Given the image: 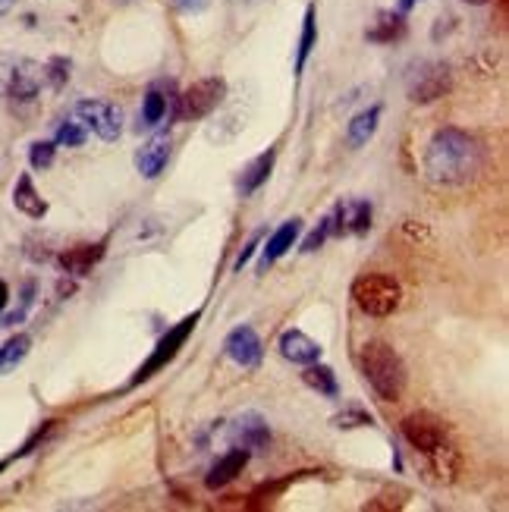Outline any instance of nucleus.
I'll return each instance as SVG.
<instances>
[{"instance_id":"f257e3e1","label":"nucleus","mask_w":509,"mask_h":512,"mask_svg":"<svg viewBox=\"0 0 509 512\" xmlns=\"http://www.w3.org/2000/svg\"><path fill=\"white\" fill-rule=\"evenodd\" d=\"M481 145L456 126L437 129L425 148V173L437 186H462L481 170Z\"/></svg>"},{"instance_id":"f03ea898","label":"nucleus","mask_w":509,"mask_h":512,"mask_svg":"<svg viewBox=\"0 0 509 512\" xmlns=\"http://www.w3.org/2000/svg\"><path fill=\"white\" fill-rule=\"evenodd\" d=\"M362 374L368 387L378 393V399H384V403H400L409 384L400 352L384 340H371L362 346Z\"/></svg>"},{"instance_id":"7ed1b4c3","label":"nucleus","mask_w":509,"mask_h":512,"mask_svg":"<svg viewBox=\"0 0 509 512\" xmlns=\"http://www.w3.org/2000/svg\"><path fill=\"white\" fill-rule=\"evenodd\" d=\"M44 82V66L29 60V57H16L0 51V101L22 110V107H35L41 98Z\"/></svg>"},{"instance_id":"20e7f679","label":"nucleus","mask_w":509,"mask_h":512,"mask_svg":"<svg viewBox=\"0 0 509 512\" xmlns=\"http://www.w3.org/2000/svg\"><path fill=\"white\" fill-rule=\"evenodd\" d=\"M352 302L368 318H390L403 302V286L390 274H365L352 283Z\"/></svg>"},{"instance_id":"39448f33","label":"nucleus","mask_w":509,"mask_h":512,"mask_svg":"<svg viewBox=\"0 0 509 512\" xmlns=\"http://www.w3.org/2000/svg\"><path fill=\"white\" fill-rule=\"evenodd\" d=\"M227 98V82L220 76H208V79H198L192 82L186 92L176 98V104H180V110H176V117L180 120H205L208 114H214V110L220 107V101Z\"/></svg>"},{"instance_id":"423d86ee","label":"nucleus","mask_w":509,"mask_h":512,"mask_svg":"<svg viewBox=\"0 0 509 512\" xmlns=\"http://www.w3.org/2000/svg\"><path fill=\"white\" fill-rule=\"evenodd\" d=\"M73 117L88 129L95 132L101 142H117L123 132V114L117 104L101 101V98H85L73 107Z\"/></svg>"},{"instance_id":"0eeeda50","label":"nucleus","mask_w":509,"mask_h":512,"mask_svg":"<svg viewBox=\"0 0 509 512\" xmlns=\"http://www.w3.org/2000/svg\"><path fill=\"white\" fill-rule=\"evenodd\" d=\"M198 321H202V311H192V315H186L176 327H170V330L164 333V337L158 340V346H154V352L148 355V362L136 371V377H132V384H142V381H148L151 374H158V371L173 359V355L183 349V343L192 337V330H195Z\"/></svg>"},{"instance_id":"6e6552de","label":"nucleus","mask_w":509,"mask_h":512,"mask_svg":"<svg viewBox=\"0 0 509 512\" xmlns=\"http://www.w3.org/2000/svg\"><path fill=\"white\" fill-rule=\"evenodd\" d=\"M400 428H403V437L409 440V447H415L425 456L447 440V425L434 412H412L403 418Z\"/></svg>"},{"instance_id":"1a4fd4ad","label":"nucleus","mask_w":509,"mask_h":512,"mask_svg":"<svg viewBox=\"0 0 509 512\" xmlns=\"http://www.w3.org/2000/svg\"><path fill=\"white\" fill-rule=\"evenodd\" d=\"M453 85V76H450V66L444 63H425L418 66L409 79V101L415 104H431L437 98H444Z\"/></svg>"},{"instance_id":"9d476101","label":"nucleus","mask_w":509,"mask_h":512,"mask_svg":"<svg viewBox=\"0 0 509 512\" xmlns=\"http://www.w3.org/2000/svg\"><path fill=\"white\" fill-rule=\"evenodd\" d=\"M224 352H227V359L236 362L239 368H258L261 365V355H264V346H261V337L255 333V327L239 324V327H233L227 333Z\"/></svg>"},{"instance_id":"9b49d317","label":"nucleus","mask_w":509,"mask_h":512,"mask_svg":"<svg viewBox=\"0 0 509 512\" xmlns=\"http://www.w3.org/2000/svg\"><path fill=\"white\" fill-rule=\"evenodd\" d=\"M330 220H334V236H365L371 230V202L349 198L330 211Z\"/></svg>"},{"instance_id":"f8f14e48","label":"nucleus","mask_w":509,"mask_h":512,"mask_svg":"<svg viewBox=\"0 0 509 512\" xmlns=\"http://www.w3.org/2000/svg\"><path fill=\"white\" fill-rule=\"evenodd\" d=\"M170 148H173L170 132H154V136L136 151V170L145 176V180H158L164 173V167L170 161Z\"/></svg>"},{"instance_id":"ddd939ff","label":"nucleus","mask_w":509,"mask_h":512,"mask_svg":"<svg viewBox=\"0 0 509 512\" xmlns=\"http://www.w3.org/2000/svg\"><path fill=\"white\" fill-rule=\"evenodd\" d=\"M280 355L286 362H293V365H312V362H321V343H315L308 333L290 327V330H283L280 333V343H277Z\"/></svg>"},{"instance_id":"4468645a","label":"nucleus","mask_w":509,"mask_h":512,"mask_svg":"<svg viewBox=\"0 0 509 512\" xmlns=\"http://www.w3.org/2000/svg\"><path fill=\"white\" fill-rule=\"evenodd\" d=\"M230 437H233V447H246V450H264L271 440V431H268V421L255 412H246L233 421L230 428Z\"/></svg>"},{"instance_id":"2eb2a0df","label":"nucleus","mask_w":509,"mask_h":512,"mask_svg":"<svg viewBox=\"0 0 509 512\" xmlns=\"http://www.w3.org/2000/svg\"><path fill=\"white\" fill-rule=\"evenodd\" d=\"M249 459H252V450H246V447H233L230 453L220 456V459L211 465L208 478H205L208 491H220V487H227L230 481H236V478L242 475V469L249 465Z\"/></svg>"},{"instance_id":"dca6fc26","label":"nucleus","mask_w":509,"mask_h":512,"mask_svg":"<svg viewBox=\"0 0 509 512\" xmlns=\"http://www.w3.org/2000/svg\"><path fill=\"white\" fill-rule=\"evenodd\" d=\"M302 233V220L293 217V220H283V224L271 233V239L264 242L261 249V258H258V271H264V267H271L277 258H283L286 252H290L296 246V239Z\"/></svg>"},{"instance_id":"f3484780","label":"nucleus","mask_w":509,"mask_h":512,"mask_svg":"<svg viewBox=\"0 0 509 512\" xmlns=\"http://www.w3.org/2000/svg\"><path fill=\"white\" fill-rule=\"evenodd\" d=\"M104 258V242H85V246H73V249H66L57 264L63 267L66 274H73V277H85V274H92V267Z\"/></svg>"},{"instance_id":"a211bd4d","label":"nucleus","mask_w":509,"mask_h":512,"mask_svg":"<svg viewBox=\"0 0 509 512\" xmlns=\"http://www.w3.org/2000/svg\"><path fill=\"white\" fill-rule=\"evenodd\" d=\"M13 208L19 214L32 217V220H41L44 214H48V202L38 195V189L32 183V173H19V180L13 186Z\"/></svg>"},{"instance_id":"6ab92c4d","label":"nucleus","mask_w":509,"mask_h":512,"mask_svg":"<svg viewBox=\"0 0 509 512\" xmlns=\"http://www.w3.org/2000/svg\"><path fill=\"white\" fill-rule=\"evenodd\" d=\"M381 114H384L381 104H371L362 110V114H356L349 120V126H346L349 148H365L374 139V132H378V126H381Z\"/></svg>"},{"instance_id":"aec40b11","label":"nucleus","mask_w":509,"mask_h":512,"mask_svg":"<svg viewBox=\"0 0 509 512\" xmlns=\"http://www.w3.org/2000/svg\"><path fill=\"white\" fill-rule=\"evenodd\" d=\"M274 158H277V151L268 148L264 154H258V158L246 170H242V176H239V192L242 195H252V192H258L264 183H268V176L274 170Z\"/></svg>"},{"instance_id":"412c9836","label":"nucleus","mask_w":509,"mask_h":512,"mask_svg":"<svg viewBox=\"0 0 509 512\" xmlns=\"http://www.w3.org/2000/svg\"><path fill=\"white\" fill-rule=\"evenodd\" d=\"M170 95H164L158 85L148 88V95L142 98V110H139V129H154L161 126L170 117Z\"/></svg>"},{"instance_id":"4be33fe9","label":"nucleus","mask_w":509,"mask_h":512,"mask_svg":"<svg viewBox=\"0 0 509 512\" xmlns=\"http://www.w3.org/2000/svg\"><path fill=\"white\" fill-rule=\"evenodd\" d=\"M428 456H431V469H434L437 481H447L450 484V481H456L462 475V456H459L456 447H450L447 440L440 443L437 450H431Z\"/></svg>"},{"instance_id":"5701e85b","label":"nucleus","mask_w":509,"mask_h":512,"mask_svg":"<svg viewBox=\"0 0 509 512\" xmlns=\"http://www.w3.org/2000/svg\"><path fill=\"white\" fill-rule=\"evenodd\" d=\"M302 381L312 387V390H318L321 396H330L334 399L337 393H340V384H337V374H334V368H327V365H321V362H312V365H305V371H302Z\"/></svg>"},{"instance_id":"b1692460","label":"nucleus","mask_w":509,"mask_h":512,"mask_svg":"<svg viewBox=\"0 0 509 512\" xmlns=\"http://www.w3.org/2000/svg\"><path fill=\"white\" fill-rule=\"evenodd\" d=\"M32 349V337L29 333H13V337L0 346V374H10Z\"/></svg>"},{"instance_id":"393cba45","label":"nucleus","mask_w":509,"mask_h":512,"mask_svg":"<svg viewBox=\"0 0 509 512\" xmlns=\"http://www.w3.org/2000/svg\"><path fill=\"white\" fill-rule=\"evenodd\" d=\"M403 35H406V19H403V13H381L378 16V26L368 32V41L390 44V41H400Z\"/></svg>"},{"instance_id":"a878e982","label":"nucleus","mask_w":509,"mask_h":512,"mask_svg":"<svg viewBox=\"0 0 509 512\" xmlns=\"http://www.w3.org/2000/svg\"><path fill=\"white\" fill-rule=\"evenodd\" d=\"M85 139H88V129H85L76 117L60 120L57 129H54V145H57V148H82Z\"/></svg>"},{"instance_id":"bb28decb","label":"nucleus","mask_w":509,"mask_h":512,"mask_svg":"<svg viewBox=\"0 0 509 512\" xmlns=\"http://www.w3.org/2000/svg\"><path fill=\"white\" fill-rule=\"evenodd\" d=\"M35 289H38V283H35V280H26V283H22L19 305H16L13 311H0V324H4V327H16V324L26 321L29 308H32V302H35Z\"/></svg>"},{"instance_id":"cd10ccee","label":"nucleus","mask_w":509,"mask_h":512,"mask_svg":"<svg viewBox=\"0 0 509 512\" xmlns=\"http://www.w3.org/2000/svg\"><path fill=\"white\" fill-rule=\"evenodd\" d=\"M315 41H318V22H315V7L305 10V22H302V38H299V57H296V73L305 70V60L308 54L315 51Z\"/></svg>"},{"instance_id":"c85d7f7f","label":"nucleus","mask_w":509,"mask_h":512,"mask_svg":"<svg viewBox=\"0 0 509 512\" xmlns=\"http://www.w3.org/2000/svg\"><path fill=\"white\" fill-rule=\"evenodd\" d=\"M330 236H334V220H330V214H327V217H321V224H318L312 233L305 236V242H302V252H305V255L318 252V249L324 246V242H327Z\"/></svg>"},{"instance_id":"c756f323","label":"nucleus","mask_w":509,"mask_h":512,"mask_svg":"<svg viewBox=\"0 0 509 512\" xmlns=\"http://www.w3.org/2000/svg\"><path fill=\"white\" fill-rule=\"evenodd\" d=\"M57 158V145L54 142H32L29 145V164L32 170H48Z\"/></svg>"},{"instance_id":"7c9ffc66","label":"nucleus","mask_w":509,"mask_h":512,"mask_svg":"<svg viewBox=\"0 0 509 512\" xmlns=\"http://www.w3.org/2000/svg\"><path fill=\"white\" fill-rule=\"evenodd\" d=\"M44 82H48L51 88H63L66 82H70V60L54 57L51 63H44Z\"/></svg>"},{"instance_id":"2f4dec72","label":"nucleus","mask_w":509,"mask_h":512,"mask_svg":"<svg viewBox=\"0 0 509 512\" xmlns=\"http://www.w3.org/2000/svg\"><path fill=\"white\" fill-rule=\"evenodd\" d=\"M371 415L365 412V409H359V406H349L346 412H340L337 418H334V425L337 428H362V425H371Z\"/></svg>"},{"instance_id":"473e14b6","label":"nucleus","mask_w":509,"mask_h":512,"mask_svg":"<svg viewBox=\"0 0 509 512\" xmlns=\"http://www.w3.org/2000/svg\"><path fill=\"white\" fill-rule=\"evenodd\" d=\"M409 494L406 491H384L378 500H371L365 509H400L403 506V500H406Z\"/></svg>"},{"instance_id":"72a5a7b5","label":"nucleus","mask_w":509,"mask_h":512,"mask_svg":"<svg viewBox=\"0 0 509 512\" xmlns=\"http://www.w3.org/2000/svg\"><path fill=\"white\" fill-rule=\"evenodd\" d=\"M261 239H264V230H258V233L246 242V249H242V252H239V258H236V271H242V267H246V264L252 261V255L261 249Z\"/></svg>"},{"instance_id":"f704fd0d","label":"nucleus","mask_w":509,"mask_h":512,"mask_svg":"<svg viewBox=\"0 0 509 512\" xmlns=\"http://www.w3.org/2000/svg\"><path fill=\"white\" fill-rule=\"evenodd\" d=\"M173 10H180V13H202L211 0H170Z\"/></svg>"},{"instance_id":"c9c22d12","label":"nucleus","mask_w":509,"mask_h":512,"mask_svg":"<svg viewBox=\"0 0 509 512\" xmlns=\"http://www.w3.org/2000/svg\"><path fill=\"white\" fill-rule=\"evenodd\" d=\"M7 302H10V286L0 280V311H7Z\"/></svg>"},{"instance_id":"e433bc0d","label":"nucleus","mask_w":509,"mask_h":512,"mask_svg":"<svg viewBox=\"0 0 509 512\" xmlns=\"http://www.w3.org/2000/svg\"><path fill=\"white\" fill-rule=\"evenodd\" d=\"M16 7V0H0V16H7Z\"/></svg>"},{"instance_id":"4c0bfd02","label":"nucleus","mask_w":509,"mask_h":512,"mask_svg":"<svg viewBox=\"0 0 509 512\" xmlns=\"http://www.w3.org/2000/svg\"><path fill=\"white\" fill-rule=\"evenodd\" d=\"M415 4H418V0H400V13H409Z\"/></svg>"},{"instance_id":"58836bf2","label":"nucleus","mask_w":509,"mask_h":512,"mask_svg":"<svg viewBox=\"0 0 509 512\" xmlns=\"http://www.w3.org/2000/svg\"><path fill=\"white\" fill-rule=\"evenodd\" d=\"M466 4H475V7H481V4H488V0H466Z\"/></svg>"}]
</instances>
